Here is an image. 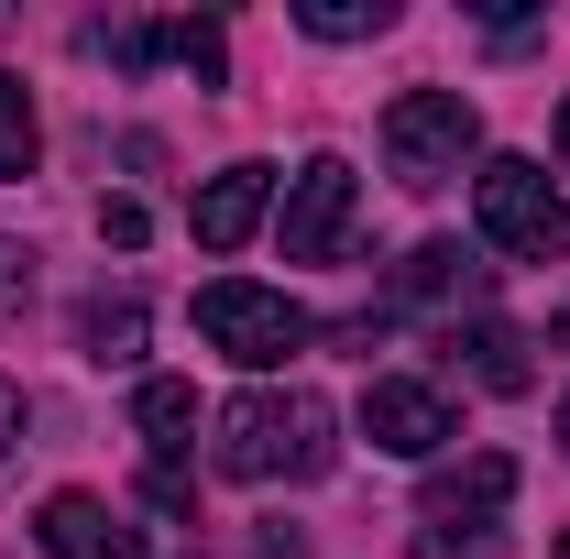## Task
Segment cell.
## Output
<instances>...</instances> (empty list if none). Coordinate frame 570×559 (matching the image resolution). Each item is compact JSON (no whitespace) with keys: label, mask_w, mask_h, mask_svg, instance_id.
<instances>
[{"label":"cell","mask_w":570,"mask_h":559,"mask_svg":"<svg viewBox=\"0 0 570 559\" xmlns=\"http://www.w3.org/2000/svg\"><path fill=\"white\" fill-rule=\"evenodd\" d=\"M362 439H373V450H395V461H439V450L461 439V418H450V395H439V384L384 373V384H362Z\"/></svg>","instance_id":"8992f818"},{"label":"cell","mask_w":570,"mask_h":559,"mask_svg":"<svg viewBox=\"0 0 570 559\" xmlns=\"http://www.w3.org/2000/svg\"><path fill=\"white\" fill-rule=\"evenodd\" d=\"M142 231H154V219H142V198H99V242H110V253H132Z\"/></svg>","instance_id":"ac0fdd59"},{"label":"cell","mask_w":570,"mask_h":559,"mask_svg":"<svg viewBox=\"0 0 570 559\" xmlns=\"http://www.w3.org/2000/svg\"><path fill=\"white\" fill-rule=\"evenodd\" d=\"M198 341H209L219 362H242V373H275V362H296V351L318 341V318H307L296 296H275V285L219 275V285H198Z\"/></svg>","instance_id":"3957f363"},{"label":"cell","mask_w":570,"mask_h":559,"mask_svg":"<svg viewBox=\"0 0 570 559\" xmlns=\"http://www.w3.org/2000/svg\"><path fill=\"white\" fill-rule=\"evenodd\" d=\"M33 99H22V77H0V176H33Z\"/></svg>","instance_id":"2e32d148"},{"label":"cell","mask_w":570,"mask_h":559,"mask_svg":"<svg viewBox=\"0 0 570 559\" xmlns=\"http://www.w3.org/2000/svg\"><path fill=\"white\" fill-rule=\"evenodd\" d=\"M165 56L198 67V88H219V77H230V33H219V22H165Z\"/></svg>","instance_id":"9a60e30c"},{"label":"cell","mask_w":570,"mask_h":559,"mask_svg":"<svg viewBox=\"0 0 570 559\" xmlns=\"http://www.w3.org/2000/svg\"><path fill=\"white\" fill-rule=\"evenodd\" d=\"M33 538H45V559H142L132 516H121V504H99V493H45Z\"/></svg>","instance_id":"9c48e42d"},{"label":"cell","mask_w":570,"mask_h":559,"mask_svg":"<svg viewBox=\"0 0 570 559\" xmlns=\"http://www.w3.org/2000/svg\"><path fill=\"white\" fill-rule=\"evenodd\" d=\"M88 56H110V67H154L165 33H154V22H88Z\"/></svg>","instance_id":"e0dca14e"},{"label":"cell","mask_w":570,"mask_h":559,"mask_svg":"<svg viewBox=\"0 0 570 559\" xmlns=\"http://www.w3.org/2000/svg\"><path fill=\"white\" fill-rule=\"evenodd\" d=\"M472 143H483V121H472L461 88H406V99L384 110V165H395V187H450Z\"/></svg>","instance_id":"277c9868"},{"label":"cell","mask_w":570,"mask_h":559,"mask_svg":"<svg viewBox=\"0 0 570 559\" xmlns=\"http://www.w3.org/2000/svg\"><path fill=\"white\" fill-rule=\"evenodd\" d=\"M472 219H483V242H494L504 264H570V198L527 154H494L472 176Z\"/></svg>","instance_id":"7a4b0ae2"},{"label":"cell","mask_w":570,"mask_h":559,"mask_svg":"<svg viewBox=\"0 0 570 559\" xmlns=\"http://www.w3.org/2000/svg\"><path fill=\"white\" fill-rule=\"evenodd\" d=\"M264 209H275V165H219L187 198V231H198V253H242L264 231Z\"/></svg>","instance_id":"ba28073f"},{"label":"cell","mask_w":570,"mask_h":559,"mask_svg":"<svg viewBox=\"0 0 570 559\" xmlns=\"http://www.w3.org/2000/svg\"><path fill=\"white\" fill-rule=\"evenodd\" d=\"M132 428L154 439V450H176V439L198 428V384H176V373H154V384H132Z\"/></svg>","instance_id":"8fae6325"},{"label":"cell","mask_w":570,"mask_h":559,"mask_svg":"<svg viewBox=\"0 0 570 559\" xmlns=\"http://www.w3.org/2000/svg\"><path fill=\"white\" fill-rule=\"evenodd\" d=\"M461 351H472V384H494V395H515V384H527V341H515V330H494V318H483Z\"/></svg>","instance_id":"5bb4252c"},{"label":"cell","mask_w":570,"mask_h":559,"mask_svg":"<svg viewBox=\"0 0 570 559\" xmlns=\"http://www.w3.org/2000/svg\"><path fill=\"white\" fill-rule=\"evenodd\" d=\"M352 165L341 154H307L296 176H285V264H330L341 242H352Z\"/></svg>","instance_id":"52a82bcc"},{"label":"cell","mask_w":570,"mask_h":559,"mask_svg":"<svg viewBox=\"0 0 570 559\" xmlns=\"http://www.w3.org/2000/svg\"><path fill=\"white\" fill-rule=\"evenodd\" d=\"M77 351H88L99 373H132L142 362V296H88V307H77Z\"/></svg>","instance_id":"30bf717a"},{"label":"cell","mask_w":570,"mask_h":559,"mask_svg":"<svg viewBox=\"0 0 570 559\" xmlns=\"http://www.w3.org/2000/svg\"><path fill=\"white\" fill-rule=\"evenodd\" d=\"M296 22H307L318 45H362V33L395 22V0H296Z\"/></svg>","instance_id":"4fadbf2b"},{"label":"cell","mask_w":570,"mask_h":559,"mask_svg":"<svg viewBox=\"0 0 570 559\" xmlns=\"http://www.w3.org/2000/svg\"><path fill=\"white\" fill-rule=\"evenodd\" d=\"M560 450H570V406H560Z\"/></svg>","instance_id":"cb8c5ba5"},{"label":"cell","mask_w":570,"mask_h":559,"mask_svg":"<svg viewBox=\"0 0 570 559\" xmlns=\"http://www.w3.org/2000/svg\"><path fill=\"white\" fill-rule=\"evenodd\" d=\"M22 296H33V253H22V242H11V231H0V318H11V307H22Z\"/></svg>","instance_id":"d6986e66"},{"label":"cell","mask_w":570,"mask_h":559,"mask_svg":"<svg viewBox=\"0 0 570 559\" xmlns=\"http://www.w3.org/2000/svg\"><path fill=\"white\" fill-rule=\"evenodd\" d=\"M22 439V395H11V373H0V450Z\"/></svg>","instance_id":"ffe728a7"},{"label":"cell","mask_w":570,"mask_h":559,"mask_svg":"<svg viewBox=\"0 0 570 559\" xmlns=\"http://www.w3.org/2000/svg\"><path fill=\"white\" fill-rule=\"evenodd\" d=\"M209 461L230 483H318V472L341 461V418H330V395H307V384H253V395L219 406Z\"/></svg>","instance_id":"6da1fadb"},{"label":"cell","mask_w":570,"mask_h":559,"mask_svg":"<svg viewBox=\"0 0 570 559\" xmlns=\"http://www.w3.org/2000/svg\"><path fill=\"white\" fill-rule=\"evenodd\" d=\"M504 504H515V461L483 450V461H461V472H439V483L417 493V538H428L439 559H450V549H483Z\"/></svg>","instance_id":"5b68a950"},{"label":"cell","mask_w":570,"mask_h":559,"mask_svg":"<svg viewBox=\"0 0 570 559\" xmlns=\"http://www.w3.org/2000/svg\"><path fill=\"white\" fill-rule=\"evenodd\" d=\"M253 559H296V538H285V527H264V538H253Z\"/></svg>","instance_id":"44dd1931"},{"label":"cell","mask_w":570,"mask_h":559,"mask_svg":"<svg viewBox=\"0 0 570 559\" xmlns=\"http://www.w3.org/2000/svg\"><path fill=\"white\" fill-rule=\"evenodd\" d=\"M549 559H570V538H549Z\"/></svg>","instance_id":"603a6c76"},{"label":"cell","mask_w":570,"mask_h":559,"mask_svg":"<svg viewBox=\"0 0 570 559\" xmlns=\"http://www.w3.org/2000/svg\"><path fill=\"white\" fill-rule=\"evenodd\" d=\"M461 285H472V253H461V242H417L406 275H395V296H406V307H439V296H461Z\"/></svg>","instance_id":"7c38bea8"},{"label":"cell","mask_w":570,"mask_h":559,"mask_svg":"<svg viewBox=\"0 0 570 559\" xmlns=\"http://www.w3.org/2000/svg\"><path fill=\"white\" fill-rule=\"evenodd\" d=\"M560 165H570V99H560Z\"/></svg>","instance_id":"7402d4cb"}]
</instances>
